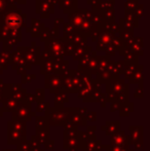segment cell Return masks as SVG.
Instances as JSON below:
<instances>
[{"label":"cell","instance_id":"f546056e","mask_svg":"<svg viewBox=\"0 0 150 151\" xmlns=\"http://www.w3.org/2000/svg\"><path fill=\"white\" fill-rule=\"evenodd\" d=\"M25 102H26V103H29V104H32L33 102H36L35 96L32 95V93H27L26 98H25Z\"/></svg>","mask_w":150,"mask_h":151},{"label":"cell","instance_id":"f35d334b","mask_svg":"<svg viewBox=\"0 0 150 151\" xmlns=\"http://www.w3.org/2000/svg\"><path fill=\"white\" fill-rule=\"evenodd\" d=\"M0 27H1V23H0Z\"/></svg>","mask_w":150,"mask_h":151},{"label":"cell","instance_id":"52a82bcc","mask_svg":"<svg viewBox=\"0 0 150 151\" xmlns=\"http://www.w3.org/2000/svg\"><path fill=\"white\" fill-rule=\"evenodd\" d=\"M70 114H69L68 120L75 127H85L88 121L85 119V116H82L77 112V107H70Z\"/></svg>","mask_w":150,"mask_h":151},{"label":"cell","instance_id":"1f68e13d","mask_svg":"<svg viewBox=\"0 0 150 151\" xmlns=\"http://www.w3.org/2000/svg\"><path fill=\"white\" fill-rule=\"evenodd\" d=\"M59 36V28L58 27H55L54 29L50 30V39H54V38H57Z\"/></svg>","mask_w":150,"mask_h":151},{"label":"cell","instance_id":"484cf974","mask_svg":"<svg viewBox=\"0 0 150 151\" xmlns=\"http://www.w3.org/2000/svg\"><path fill=\"white\" fill-rule=\"evenodd\" d=\"M30 144H31V148H32V151H36L38 149L41 148V143L39 142V140L37 139L36 135H33L31 137L30 140Z\"/></svg>","mask_w":150,"mask_h":151},{"label":"cell","instance_id":"74e56055","mask_svg":"<svg viewBox=\"0 0 150 151\" xmlns=\"http://www.w3.org/2000/svg\"><path fill=\"white\" fill-rule=\"evenodd\" d=\"M79 149H70V150H68V151H78Z\"/></svg>","mask_w":150,"mask_h":151},{"label":"cell","instance_id":"d590c367","mask_svg":"<svg viewBox=\"0 0 150 151\" xmlns=\"http://www.w3.org/2000/svg\"><path fill=\"white\" fill-rule=\"evenodd\" d=\"M2 115H3V110H2V108L0 107V117H1Z\"/></svg>","mask_w":150,"mask_h":151},{"label":"cell","instance_id":"8992f818","mask_svg":"<svg viewBox=\"0 0 150 151\" xmlns=\"http://www.w3.org/2000/svg\"><path fill=\"white\" fill-rule=\"evenodd\" d=\"M7 132H8L7 143L10 144V145H18L21 142L27 140L26 132H20L11 129H7Z\"/></svg>","mask_w":150,"mask_h":151},{"label":"cell","instance_id":"d6a6232c","mask_svg":"<svg viewBox=\"0 0 150 151\" xmlns=\"http://www.w3.org/2000/svg\"><path fill=\"white\" fill-rule=\"evenodd\" d=\"M4 83H3V80L0 79V103L2 102L4 98Z\"/></svg>","mask_w":150,"mask_h":151},{"label":"cell","instance_id":"83f0119b","mask_svg":"<svg viewBox=\"0 0 150 151\" xmlns=\"http://www.w3.org/2000/svg\"><path fill=\"white\" fill-rule=\"evenodd\" d=\"M35 78H36L35 74H24L22 76V83H28V82H30L31 80L35 79Z\"/></svg>","mask_w":150,"mask_h":151},{"label":"cell","instance_id":"ba28073f","mask_svg":"<svg viewBox=\"0 0 150 151\" xmlns=\"http://www.w3.org/2000/svg\"><path fill=\"white\" fill-rule=\"evenodd\" d=\"M20 104L21 103H19L18 101L12 99L11 97H4L1 102V108L3 110V112H11L12 113V112L18 109Z\"/></svg>","mask_w":150,"mask_h":151},{"label":"cell","instance_id":"9c48e42d","mask_svg":"<svg viewBox=\"0 0 150 151\" xmlns=\"http://www.w3.org/2000/svg\"><path fill=\"white\" fill-rule=\"evenodd\" d=\"M65 38L67 39V41L69 42H74V44H84L86 41L85 36L81 32H73V33L69 34V35H65Z\"/></svg>","mask_w":150,"mask_h":151},{"label":"cell","instance_id":"2e32d148","mask_svg":"<svg viewBox=\"0 0 150 151\" xmlns=\"http://www.w3.org/2000/svg\"><path fill=\"white\" fill-rule=\"evenodd\" d=\"M31 32H32V36H34V37H37V36H40V33L42 32V30L44 29V25L43 23H41L40 21L38 20H35V19H33L32 21H31Z\"/></svg>","mask_w":150,"mask_h":151},{"label":"cell","instance_id":"836d02e7","mask_svg":"<svg viewBox=\"0 0 150 151\" xmlns=\"http://www.w3.org/2000/svg\"><path fill=\"white\" fill-rule=\"evenodd\" d=\"M5 10H6V6L4 4V1L3 0H0V14H3Z\"/></svg>","mask_w":150,"mask_h":151},{"label":"cell","instance_id":"d6986e66","mask_svg":"<svg viewBox=\"0 0 150 151\" xmlns=\"http://www.w3.org/2000/svg\"><path fill=\"white\" fill-rule=\"evenodd\" d=\"M36 135L37 139L39 140V142L41 144H45L46 142L50 140V129H36Z\"/></svg>","mask_w":150,"mask_h":151},{"label":"cell","instance_id":"ab89813d","mask_svg":"<svg viewBox=\"0 0 150 151\" xmlns=\"http://www.w3.org/2000/svg\"><path fill=\"white\" fill-rule=\"evenodd\" d=\"M96 151H101V150H96Z\"/></svg>","mask_w":150,"mask_h":151},{"label":"cell","instance_id":"8fae6325","mask_svg":"<svg viewBox=\"0 0 150 151\" xmlns=\"http://www.w3.org/2000/svg\"><path fill=\"white\" fill-rule=\"evenodd\" d=\"M69 102L68 93L64 91H59L56 93V98H55V108H63L64 104Z\"/></svg>","mask_w":150,"mask_h":151},{"label":"cell","instance_id":"d4e9b609","mask_svg":"<svg viewBox=\"0 0 150 151\" xmlns=\"http://www.w3.org/2000/svg\"><path fill=\"white\" fill-rule=\"evenodd\" d=\"M48 108H50V103L44 101V102H41V103H37L35 111H36V113H42V112H45Z\"/></svg>","mask_w":150,"mask_h":151},{"label":"cell","instance_id":"4316f807","mask_svg":"<svg viewBox=\"0 0 150 151\" xmlns=\"http://www.w3.org/2000/svg\"><path fill=\"white\" fill-rule=\"evenodd\" d=\"M40 39L42 41H47L50 39V29H43L42 32L40 33Z\"/></svg>","mask_w":150,"mask_h":151},{"label":"cell","instance_id":"f1b7e54d","mask_svg":"<svg viewBox=\"0 0 150 151\" xmlns=\"http://www.w3.org/2000/svg\"><path fill=\"white\" fill-rule=\"evenodd\" d=\"M97 113L94 111H88L85 115V119L86 121H95L97 119Z\"/></svg>","mask_w":150,"mask_h":151},{"label":"cell","instance_id":"4fadbf2b","mask_svg":"<svg viewBox=\"0 0 150 151\" xmlns=\"http://www.w3.org/2000/svg\"><path fill=\"white\" fill-rule=\"evenodd\" d=\"M73 4H77V0H60V7L64 9L66 14H72L75 12V8H73Z\"/></svg>","mask_w":150,"mask_h":151},{"label":"cell","instance_id":"e0dca14e","mask_svg":"<svg viewBox=\"0 0 150 151\" xmlns=\"http://www.w3.org/2000/svg\"><path fill=\"white\" fill-rule=\"evenodd\" d=\"M64 149H80V144L78 141L77 137L76 138H69V139L64 140Z\"/></svg>","mask_w":150,"mask_h":151},{"label":"cell","instance_id":"5b68a950","mask_svg":"<svg viewBox=\"0 0 150 151\" xmlns=\"http://www.w3.org/2000/svg\"><path fill=\"white\" fill-rule=\"evenodd\" d=\"M32 112L33 111L31 109V104L24 102V103L20 104V106L16 111L12 112V117L20 118V119L25 120L27 122L32 118Z\"/></svg>","mask_w":150,"mask_h":151},{"label":"cell","instance_id":"603a6c76","mask_svg":"<svg viewBox=\"0 0 150 151\" xmlns=\"http://www.w3.org/2000/svg\"><path fill=\"white\" fill-rule=\"evenodd\" d=\"M17 151H32L30 141L25 140V141L21 142L20 144H18L17 145Z\"/></svg>","mask_w":150,"mask_h":151},{"label":"cell","instance_id":"6da1fadb","mask_svg":"<svg viewBox=\"0 0 150 151\" xmlns=\"http://www.w3.org/2000/svg\"><path fill=\"white\" fill-rule=\"evenodd\" d=\"M70 114L69 108H48L45 111V117L50 125H64Z\"/></svg>","mask_w":150,"mask_h":151},{"label":"cell","instance_id":"8d00e7d4","mask_svg":"<svg viewBox=\"0 0 150 151\" xmlns=\"http://www.w3.org/2000/svg\"><path fill=\"white\" fill-rule=\"evenodd\" d=\"M3 151H17V150H14V149H4Z\"/></svg>","mask_w":150,"mask_h":151},{"label":"cell","instance_id":"3957f363","mask_svg":"<svg viewBox=\"0 0 150 151\" xmlns=\"http://www.w3.org/2000/svg\"><path fill=\"white\" fill-rule=\"evenodd\" d=\"M63 82L64 76L63 74H52L45 77V88L50 90V93H58L63 91Z\"/></svg>","mask_w":150,"mask_h":151},{"label":"cell","instance_id":"ac0fdd59","mask_svg":"<svg viewBox=\"0 0 150 151\" xmlns=\"http://www.w3.org/2000/svg\"><path fill=\"white\" fill-rule=\"evenodd\" d=\"M11 64V55L9 54V52L6 50H2L0 52V65L3 67V69H7V66Z\"/></svg>","mask_w":150,"mask_h":151},{"label":"cell","instance_id":"cb8c5ba5","mask_svg":"<svg viewBox=\"0 0 150 151\" xmlns=\"http://www.w3.org/2000/svg\"><path fill=\"white\" fill-rule=\"evenodd\" d=\"M35 100H36L37 103H41L44 102V98H45V90L44 88H37L35 91Z\"/></svg>","mask_w":150,"mask_h":151},{"label":"cell","instance_id":"9a60e30c","mask_svg":"<svg viewBox=\"0 0 150 151\" xmlns=\"http://www.w3.org/2000/svg\"><path fill=\"white\" fill-rule=\"evenodd\" d=\"M90 50H92V48H88V46H77L74 52V54H73V59L76 61L80 60L81 61L82 59L85 57L86 54H88V52H90Z\"/></svg>","mask_w":150,"mask_h":151},{"label":"cell","instance_id":"e575fe53","mask_svg":"<svg viewBox=\"0 0 150 151\" xmlns=\"http://www.w3.org/2000/svg\"><path fill=\"white\" fill-rule=\"evenodd\" d=\"M3 71H4V69H3V67H2L1 65H0V75H1L2 73H3Z\"/></svg>","mask_w":150,"mask_h":151},{"label":"cell","instance_id":"5bb4252c","mask_svg":"<svg viewBox=\"0 0 150 151\" xmlns=\"http://www.w3.org/2000/svg\"><path fill=\"white\" fill-rule=\"evenodd\" d=\"M41 73L44 75H52L55 74V63L54 60H50L47 62H42L41 64Z\"/></svg>","mask_w":150,"mask_h":151},{"label":"cell","instance_id":"7a4b0ae2","mask_svg":"<svg viewBox=\"0 0 150 151\" xmlns=\"http://www.w3.org/2000/svg\"><path fill=\"white\" fill-rule=\"evenodd\" d=\"M64 43L65 42L62 40V38H54L50 39L46 43V50L50 52L54 59L61 60L63 59V56L65 55L64 52Z\"/></svg>","mask_w":150,"mask_h":151},{"label":"cell","instance_id":"7402d4cb","mask_svg":"<svg viewBox=\"0 0 150 151\" xmlns=\"http://www.w3.org/2000/svg\"><path fill=\"white\" fill-rule=\"evenodd\" d=\"M77 139L78 141H79V144H80V149H81V147L84 145V144L86 143V142L90 140V136H88V133H85V132H80L78 131L77 133Z\"/></svg>","mask_w":150,"mask_h":151},{"label":"cell","instance_id":"44dd1931","mask_svg":"<svg viewBox=\"0 0 150 151\" xmlns=\"http://www.w3.org/2000/svg\"><path fill=\"white\" fill-rule=\"evenodd\" d=\"M75 50H76V46L72 42L66 41L64 43V52H65V55H67V56H73Z\"/></svg>","mask_w":150,"mask_h":151},{"label":"cell","instance_id":"30bf717a","mask_svg":"<svg viewBox=\"0 0 150 151\" xmlns=\"http://www.w3.org/2000/svg\"><path fill=\"white\" fill-rule=\"evenodd\" d=\"M64 127V140L69 139V138H76L77 137L78 129L77 127L73 125L71 122H69L68 120L65 122Z\"/></svg>","mask_w":150,"mask_h":151},{"label":"cell","instance_id":"ffe728a7","mask_svg":"<svg viewBox=\"0 0 150 151\" xmlns=\"http://www.w3.org/2000/svg\"><path fill=\"white\" fill-rule=\"evenodd\" d=\"M35 125H36V129H50V122L45 116H36L35 117Z\"/></svg>","mask_w":150,"mask_h":151},{"label":"cell","instance_id":"7c38bea8","mask_svg":"<svg viewBox=\"0 0 150 151\" xmlns=\"http://www.w3.org/2000/svg\"><path fill=\"white\" fill-rule=\"evenodd\" d=\"M82 151H96L101 150V141L96 139H90L83 146L81 147Z\"/></svg>","mask_w":150,"mask_h":151},{"label":"cell","instance_id":"4dcf8cb0","mask_svg":"<svg viewBox=\"0 0 150 151\" xmlns=\"http://www.w3.org/2000/svg\"><path fill=\"white\" fill-rule=\"evenodd\" d=\"M55 147V141L54 140H48L45 144H44V150H50Z\"/></svg>","mask_w":150,"mask_h":151},{"label":"cell","instance_id":"277c9868","mask_svg":"<svg viewBox=\"0 0 150 151\" xmlns=\"http://www.w3.org/2000/svg\"><path fill=\"white\" fill-rule=\"evenodd\" d=\"M56 3L57 0H37L36 12L41 14L42 18H48L54 12V5Z\"/></svg>","mask_w":150,"mask_h":151}]
</instances>
